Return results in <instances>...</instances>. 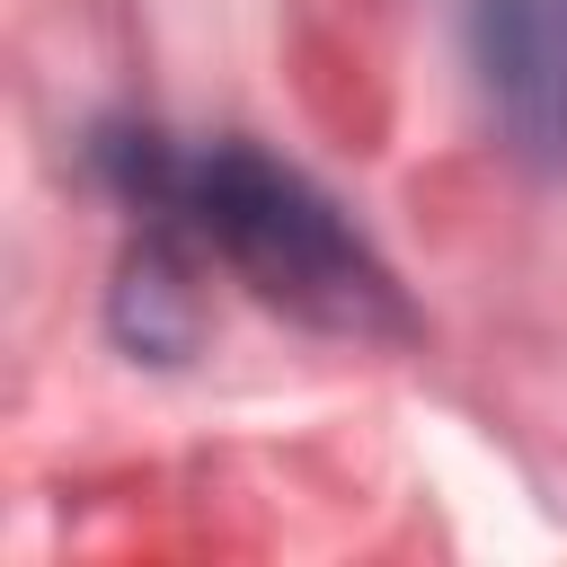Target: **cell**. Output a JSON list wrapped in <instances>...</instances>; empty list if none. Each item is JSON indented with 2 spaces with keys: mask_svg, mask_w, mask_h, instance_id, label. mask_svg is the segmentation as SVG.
I'll use <instances>...</instances> for the list:
<instances>
[{
  "mask_svg": "<svg viewBox=\"0 0 567 567\" xmlns=\"http://www.w3.org/2000/svg\"><path fill=\"white\" fill-rule=\"evenodd\" d=\"M558 133H567V97H558Z\"/></svg>",
  "mask_w": 567,
  "mask_h": 567,
  "instance_id": "3957f363",
  "label": "cell"
},
{
  "mask_svg": "<svg viewBox=\"0 0 567 567\" xmlns=\"http://www.w3.org/2000/svg\"><path fill=\"white\" fill-rule=\"evenodd\" d=\"M89 168L159 230H177L186 248L221 257L257 301L292 310L301 328L328 337H416V310L399 292V275L372 257V239L284 159H266L257 142H177L159 124H97Z\"/></svg>",
  "mask_w": 567,
  "mask_h": 567,
  "instance_id": "6da1fadb",
  "label": "cell"
},
{
  "mask_svg": "<svg viewBox=\"0 0 567 567\" xmlns=\"http://www.w3.org/2000/svg\"><path fill=\"white\" fill-rule=\"evenodd\" d=\"M115 328L142 354H177L195 337V284H186V239L177 230L142 221V248L124 257V284H115Z\"/></svg>",
  "mask_w": 567,
  "mask_h": 567,
  "instance_id": "7a4b0ae2",
  "label": "cell"
}]
</instances>
